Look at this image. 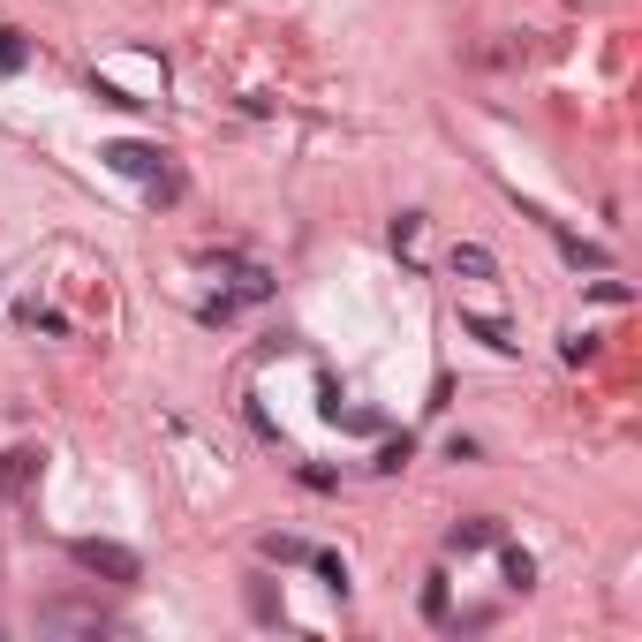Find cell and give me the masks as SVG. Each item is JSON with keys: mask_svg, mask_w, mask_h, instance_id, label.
I'll list each match as a JSON object with an SVG mask.
<instances>
[{"mask_svg": "<svg viewBox=\"0 0 642 642\" xmlns=\"http://www.w3.org/2000/svg\"><path fill=\"white\" fill-rule=\"evenodd\" d=\"M76 559H84L91 575H114V582H136V552H121V544H76Z\"/></svg>", "mask_w": 642, "mask_h": 642, "instance_id": "1", "label": "cell"}, {"mask_svg": "<svg viewBox=\"0 0 642 642\" xmlns=\"http://www.w3.org/2000/svg\"><path fill=\"white\" fill-rule=\"evenodd\" d=\"M106 159H114V167H129V174H152V167H159V152H144V144H114Z\"/></svg>", "mask_w": 642, "mask_h": 642, "instance_id": "2", "label": "cell"}, {"mask_svg": "<svg viewBox=\"0 0 642 642\" xmlns=\"http://www.w3.org/2000/svg\"><path fill=\"white\" fill-rule=\"evenodd\" d=\"M454 272H476V280H484V272H491V250H454Z\"/></svg>", "mask_w": 642, "mask_h": 642, "instance_id": "3", "label": "cell"}, {"mask_svg": "<svg viewBox=\"0 0 642 642\" xmlns=\"http://www.w3.org/2000/svg\"><path fill=\"white\" fill-rule=\"evenodd\" d=\"M23 61H31V53H23V38H16V31H0V68H23Z\"/></svg>", "mask_w": 642, "mask_h": 642, "instance_id": "4", "label": "cell"}, {"mask_svg": "<svg viewBox=\"0 0 642 642\" xmlns=\"http://www.w3.org/2000/svg\"><path fill=\"white\" fill-rule=\"evenodd\" d=\"M265 552H272V559H310V544H295V537H265Z\"/></svg>", "mask_w": 642, "mask_h": 642, "instance_id": "5", "label": "cell"}]
</instances>
